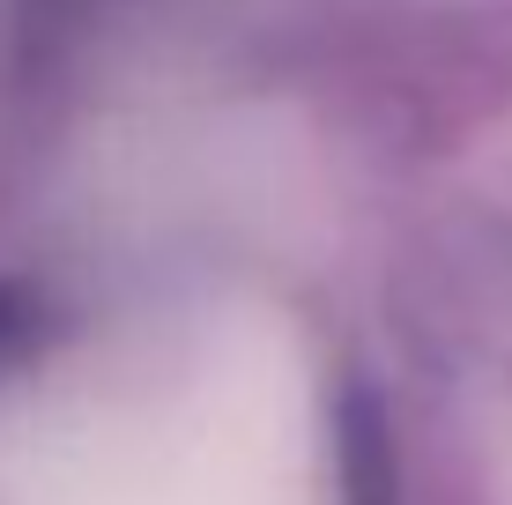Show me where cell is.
<instances>
[{
    "label": "cell",
    "mask_w": 512,
    "mask_h": 505,
    "mask_svg": "<svg viewBox=\"0 0 512 505\" xmlns=\"http://www.w3.org/2000/svg\"><path fill=\"white\" fill-rule=\"evenodd\" d=\"M8 491L15 505H327L312 372L260 312L90 357L23 409Z\"/></svg>",
    "instance_id": "cell-1"
}]
</instances>
